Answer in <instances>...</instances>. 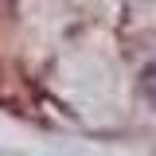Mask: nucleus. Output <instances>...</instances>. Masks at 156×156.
<instances>
[{"label":"nucleus","mask_w":156,"mask_h":156,"mask_svg":"<svg viewBox=\"0 0 156 156\" xmlns=\"http://www.w3.org/2000/svg\"><path fill=\"white\" fill-rule=\"evenodd\" d=\"M0 4H8V0H0Z\"/></svg>","instance_id":"nucleus-2"},{"label":"nucleus","mask_w":156,"mask_h":156,"mask_svg":"<svg viewBox=\"0 0 156 156\" xmlns=\"http://www.w3.org/2000/svg\"><path fill=\"white\" fill-rule=\"evenodd\" d=\"M140 86H144V98H148V105L156 109V62L144 66V74H140Z\"/></svg>","instance_id":"nucleus-1"}]
</instances>
